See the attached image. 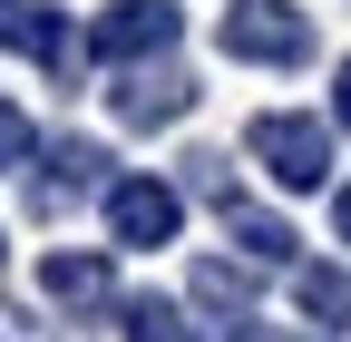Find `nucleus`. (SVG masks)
I'll use <instances>...</instances> for the list:
<instances>
[{
	"label": "nucleus",
	"mask_w": 351,
	"mask_h": 342,
	"mask_svg": "<svg viewBox=\"0 0 351 342\" xmlns=\"http://www.w3.org/2000/svg\"><path fill=\"white\" fill-rule=\"evenodd\" d=\"M244 147L263 157V176L293 186V196L332 176V127H322V117H302V108H263V117L244 127Z\"/></svg>",
	"instance_id": "1"
},
{
	"label": "nucleus",
	"mask_w": 351,
	"mask_h": 342,
	"mask_svg": "<svg viewBox=\"0 0 351 342\" xmlns=\"http://www.w3.org/2000/svg\"><path fill=\"white\" fill-rule=\"evenodd\" d=\"M215 39H225V59H254V69H302L313 59V20L293 0H234Z\"/></svg>",
	"instance_id": "2"
},
{
	"label": "nucleus",
	"mask_w": 351,
	"mask_h": 342,
	"mask_svg": "<svg viewBox=\"0 0 351 342\" xmlns=\"http://www.w3.org/2000/svg\"><path fill=\"white\" fill-rule=\"evenodd\" d=\"M176 225H186V196H176L166 176H108V235H117L127 254L176 244Z\"/></svg>",
	"instance_id": "3"
},
{
	"label": "nucleus",
	"mask_w": 351,
	"mask_h": 342,
	"mask_svg": "<svg viewBox=\"0 0 351 342\" xmlns=\"http://www.w3.org/2000/svg\"><path fill=\"white\" fill-rule=\"evenodd\" d=\"M176 0H108L98 10V30H88V49H98L108 69H137V59H156V49H176Z\"/></svg>",
	"instance_id": "4"
},
{
	"label": "nucleus",
	"mask_w": 351,
	"mask_h": 342,
	"mask_svg": "<svg viewBox=\"0 0 351 342\" xmlns=\"http://www.w3.org/2000/svg\"><path fill=\"white\" fill-rule=\"evenodd\" d=\"M108 108H117L127 127H166V117L195 108V78H186V69H127L117 89H108Z\"/></svg>",
	"instance_id": "5"
},
{
	"label": "nucleus",
	"mask_w": 351,
	"mask_h": 342,
	"mask_svg": "<svg viewBox=\"0 0 351 342\" xmlns=\"http://www.w3.org/2000/svg\"><path fill=\"white\" fill-rule=\"evenodd\" d=\"M39 293H49L59 313H108L117 304V264L108 254H49V264H39Z\"/></svg>",
	"instance_id": "6"
},
{
	"label": "nucleus",
	"mask_w": 351,
	"mask_h": 342,
	"mask_svg": "<svg viewBox=\"0 0 351 342\" xmlns=\"http://www.w3.org/2000/svg\"><path fill=\"white\" fill-rule=\"evenodd\" d=\"M98 137H59L49 147V176H29V205H39V216H59V205H78L88 186H98Z\"/></svg>",
	"instance_id": "7"
},
{
	"label": "nucleus",
	"mask_w": 351,
	"mask_h": 342,
	"mask_svg": "<svg viewBox=\"0 0 351 342\" xmlns=\"http://www.w3.org/2000/svg\"><path fill=\"white\" fill-rule=\"evenodd\" d=\"M0 49H20L39 69H59L69 59V20L49 10V0H0Z\"/></svg>",
	"instance_id": "8"
},
{
	"label": "nucleus",
	"mask_w": 351,
	"mask_h": 342,
	"mask_svg": "<svg viewBox=\"0 0 351 342\" xmlns=\"http://www.w3.org/2000/svg\"><path fill=\"white\" fill-rule=\"evenodd\" d=\"M225 235H234L244 264H293V244H302L283 216H263V205H225Z\"/></svg>",
	"instance_id": "9"
},
{
	"label": "nucleus",
	"mask_w": 351,
	"mask_h": 342,
	"mask_svg": "<svg viewBox=\"0 0 351 342\" xmlns=\"http://www.w3.org/2000/svg\"><path fill=\"white\" fill-rule=\"evenodd\" d=\"M186 293H195L205 313H234V323L254 313V274H244V264H225V254H205V264L186 274Z\"/></svg>",
	"instance_id": "10"
},
{
	"label": "nucleus",
	"mask_w": 351,
	"mask_h": 342,
	"mask_svg": "<svg viewBox=\"0 0 351 342\" xmlns=\"http://www.w3.org/2000/svg\"><path fill=\"white\" fill-rule=\"evenodd\" d=\"M293 304L341 332V323H351V274H341V264H293Z\"/></svg>",
	"instance_id": "11"
},
{
	"label": "nucleus",
	"mask_w": 351,
	"mask_h": 342,
	"mask_svg": "<svg viewBox=\"0 0 351 342\" xmlns=\"http://www.w3.org/2000/svg\"><path fill=\"white\" fill-rule=\"evenodd\" d=\"M117 323H127V342H205V332L186 323V304H166V293H137V304H117Z\"/></svg>",
	"instance_id": "12"
},
{
	"label": "nucleus",
	"mask_w": 351,
	"mask_h": 342,
	"mask_svg": "<svg viewBox=\"0 0 351 342\" xmlns=\"http://www.w3.org/2000/svg\"><path fill=\"white\" fill-rule=\"evenodd\" d=\"M29 157H39V127L20 117V98H0V176H20Z\"/></svg>",
	"instance_id": "13"
},
{
	"label": "nucleus",
	"mask_w": 351,
	"mask_h": 342,
	"mask_svg": "<svg viewBox=\"0 0 351 342\" xmlns=\"http://www.w3.org/2000/svg\"><path fill=\"white\" fill-rule=\"evenodd\" d=\"M332 117L351 127V59H341V89H332Z\"/></svg>",
	"instance_id": "14"
},
{
	"label": "nucleus",
	"mask_w": 351,
	"mask_h": 342,
	"mask_svg": "<svg viewBox=\"0 0 351 342\" xmlns=\"http://www.w3.org/2000/svg\"><path fill=\"white\" fill-rule=\"evenodd\" d=\"M332 225H341V244H351V186H341V196H332Z\"/></svg>",
	"instance_id": "15"
},
{
	"label": "nucleus",
	"mask_w": 351,
	"mask_h": 342,
	"mask_svg": "<svg viewBox=\"0 0 351 342\" xmlns=\"http://www.w3.org/2000/svg\"><path fill=\"white\" fill-rule=\"evenodd\" d=\"M234 342H302V332H234Z\"/></svg>",
	"instance_id": "16"
}]
</instances>
